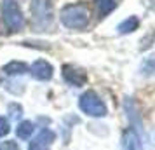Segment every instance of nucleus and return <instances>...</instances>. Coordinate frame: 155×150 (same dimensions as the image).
I'll list each match as a JSON object with an SVG mask.
<instances>
[{
	"mask_svg": "<svg viewBox=\"0 0 155 150\" xmlns=\"http://www.w3.org/2000/svg\"><path fill=\"white\" fill-rule=\"evenodd\" d=\"M91 21V11L85 4H71L61 11V23L71 30H82Z\"/></svg>",
	"mask_w": 155,
	"mask_h": 150,
	"instance_id": "nucleus-1",
	"label": "nucleus"
},
{
	"mask_svg": "<svg viewBox=\"0 0 155 150\" xmlns=\"http://www.w3.org/2000/svg\"><path fill=\"white\" fill-rule=\"evenodd\" d=\"M30 11H31V23L35 28L45 30L51 26V23L54 19V11H52L51 0H31Z\"/></svg>",
	"mask_w": 155,
	"mask_h": 150,
	"instance_id": "nucleus-2",
	"label": "nucleus"
},
{
	"mask_svg": "<svg viewBox=\"0 0 155 150\" xmlns=\"http://www.w3.org/2000/svg\"><path fill=\"white\" fill-rule=\"evenodd\" d=\"M2 18L11 32H19L25 26V16L16 0H2Z\"/></svg>",
	"mask_w": 155,
	"mask_h": 150,
	"instance_id": "nucleus-3",
	"label": "nucleus"
},
{
	"mask_svg": "<svg viewBox=\"0 0 155 150\" xmlns=\"http://www.w3.org/2000/svg\"><path fill=\"white\" fill-rule=\"evenodd\" d=\"M78 105H80L82 112H85L87 115H92V117H103L106 114L105 103L101 101V98L94 91H87V93L82 94Z\"/></svg>",
	"mask_w": 155,
	"mask_h": 150,
	"instance_id": "nucleus-4",
	"label": "nucleus"
},
{
	"mask_svg": "<svg viewBox=\"0 0 155 150\" xmlns=\"http://www.w3.org/2000/svg\"><path fill=\"white\" fill-rule=\"evenodd\" d=\"M54 133L51 131V129H42L38 135L35 136V140L31 142L28 150H49L52 142H54Z\"/></svg>",
	"mask_w": 155,
	"mask_h": 150,
	"instance_id": "nucleus-5",
	"label": "nucleus"
},
{
	"mask_svg": "<svg viewBox=\"0 0 155 150\" xmlns=\"http://www.w3.org/2000/svg\"><path fill=\"white\" fill-rule=\"evenodd\" d=\"M52 66H51L45 59H37L35 63L30 66V73L35 77L37 80H49L52 77Z\"/></svg>",
	"mask_w": 155,
	"mask_h": 150,
	"instance_id": "nucleus-6",
	"label": "nucleus"
},
{
	"mask_svg": "<svg viewBox=\"0 0 155 150\" xmlns=\"http://www.w3.org/2000/svg\"><path fill=\"white\" fill-rule=\"evenodd\" d=\"M63 77L66 79V82H70L73 86H84L85 82H87V75H85L82 70H78V68H73L71 65H64L63 66Z\"/></svg>",
	"mask_w": 155,
	"mask_h": 150,
	"instance_id": "nucleus-7",
	"label": "nucleus"
},
{
	"mask_svg": "<svg viewBox=\"0 0 155 150\" xmlns=\"http://www.w3.org/2000/svg\"><path fill=\"white\" fill-rule=\"evenodd\" d=\"M33 131H35V124H33V122L23 121L21 124L16 128V135H18V138H21V140H28V138H31Z\"/></svg>",
	"mask_w": 155,
	"mask_h": 150,
	"instance_id": "nucleus-8",
	"label": "nucleus"
},
{
	"mask_svg": "<svg viewBox=\"0 0 155 150\" xmlns=\"http://www.w3.org/2000/svg\"><path fill=\"white\" fill-rule=\"evenodd\" d=\"M138 26H140V19L136 16H129L127 19H124L119 25V32L120 33H131L134 30H138Z\"/></svg>",
	"mask_w": 155,
	"mask_h": 150,
	"instance_id": "nucleus-9",
	"label": "nucleus"
},
{
	"mask_svg": "<svg viewBox=\"0 0 155 150\" xmlns=\"http://www.w3.org/2000/svg\"><path fill=\"white\" fill-rule=\"evenodd\" d=\"M26 70H28V66L21 61H11L4 66V73H7V75H21Z\"/></svg>",
	"mask_w": 155,
	"mask_h": 150,
	"instance_id": "nucleus-10",
	"label": "nucleus"
},
{
	"mask_svg": "<svg viewBox=\"0 0 155 150\" xmlns=\"http://www.w3.org/2000/svg\"><path fill=\"white\" fill-rule=\"evenodd\" d=\"M96 7L101 18H105L115 9V0H96Z\"/></svg>",
	"mask_w": 155,
	"mask_h": 150,
	"instance_id": "nucleus-11",
	"label": "nucleus"
},
{
	"mask_svg": "<svg viewBox=\"0 0 155 150\" xmlns=\"http://www.w3.org/2000/svg\"><path fill=\"white\" fill-rule=\"evenodd\" d=\"M0 150H19L14 142H0Z\"/></svg>",
	"mask_w": 155,
	"mask_h": 150,
	"instance_id": "nucleus-12",
	"label": "nucleus"
},
{
	"mask_svg": "<svg viewBox=\"0 0 155 150\" xmlns=\"http://www.w3.org/2000/svg\"><path fill=\"white\" fill-rule=\"evenodd\" d=\"M7 133H9V122H7V119L0 117V136L7 135Z\"/></svg>",
	"mask_w": 155,
	"mask_h": 150,
	"instance_id": "nucleus-13",
	"label": "nucleus"
},
{
	"mask_svg": "<svg viewBox=\"0 0 155 150\" xmlns=\"http://www.w3.org/2000/svg\"><path fill=\"white\" fill-rule=\"evenodd\" d=\"M134 142H136L134 138L127 140V142H126V148H124V150H134V148H136V143H134Z\"/></svg>",
	"mask_w": 155,
	"mask_h": 150,
	"instance_id": "nucleus-14",
	"label": "nucleus"
}]
</instances>
